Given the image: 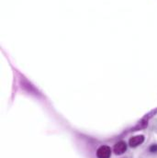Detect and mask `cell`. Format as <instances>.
I'll return each mask as SVG.
<instances>
[{
	"instance_id": "cell-1",
	"label": "cell",
	"mask_w": 157,
	"mask_h": 158,
	"mask_svg": "<svg viewBox=\"0 0 157 158\" xmlns=\"http://www.w3.org/2000/svg\"><path fill=\"white\" fill-rule=\"evenodd\" d=\"M110 156H111V148L108 145H102L97 151V158H109Z\"/></svg>"
},
{
	"instance_id": "cell-2",
	"label": "cell",
	"mask_w": 157,
	"mask_h": 158,
	"mask_svg": "<svg viewBox=\"0 0 157 158\" xmlns=\"http://www.w3.org/2000/svg\"><path fill=\"white\" fill-rule=\"evenodd\" d=\"M126 151H127V143L124 141H119L114 145L113 152L117 156H120V155L124 154Z\"/></svg>"
},
{
	"instance_id": "cell-3",
	"label": "cell",
	"mask_w": 157,
	"mask_h": 158,
	"mask_svg": "<svg viewBox=\"0 0 157 158\" xmlns=\"http://www.w3.org/2000/svg\"><path fill=\"white\" fill-rule=\"evenodd\" d=\"M143 142H144V136L143 135H136V136H133L130 139L129 145L130 147L134 148V147L141 145Z\"/></svg>"
},
{
	"instance_id": "cell-4",
	"label": "cell",
	"mask_w": 157,
	"mask_h": 158,
	"mask_svg": "<svg viewBox=\"0 0 157 158\" xmlns=\"http://www.w3.org/2000/svg\"><path fill=\"white\" fill-rule=\"evenodd\" d=\"M149 151L151 152V153H157V144H153V145H151L150 146V148H149Z\"/></svg>"
}]
</instances>
